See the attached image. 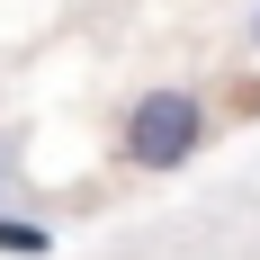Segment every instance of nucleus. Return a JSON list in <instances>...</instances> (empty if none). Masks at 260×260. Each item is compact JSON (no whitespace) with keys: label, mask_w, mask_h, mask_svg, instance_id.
Listing matches in <instances>:
<instances>
[{"label":"nucleus","mask_w":260,"mask_h":260,"mask_svg":"<svg viewBox=\"0 0 260 260\" xmlns=\"http://www.w3.org/2000/svg\"><path fill=\"white\" fill-rule=\"evenodd\" d=\"M0 251H9V260H45V251H54V224H36V215H0Z\"/></svg>","instance_id":"obj_2"},{"label":"nucleus","mask_w":260,"mask_h":260,"mask_svg":"<svg viewBox=\"0 0 260 260\" xmlns=\"http://www.w3.org/2000/svg\"><path fill=\"white\" fill-rule=\"evenodd\" d=\"M207 144V99L198 90H144L126 108V161L135 171H180Z\"/></svg>","instance_id":"obj_1"},{"label":"nucleus","mask_w":260,"mask_h":260,"mask_svg":"<svg viewBox=\"0 0 260 260\" xmlns=\"http://www.w3.org/2000/svg\"><path fill=\"white\" fill-rule=\"evenodd\" d=\"M251 54H260V9H251Z\"/></svg>","instance_id":"obj_3"},{"label":"nucleus","mask_w":260,"mask_h":260,"mask_svg":"<svg viewBox=\"0 0 260 260\" xmlns=\"http://www.w3.org/2000/svg\"><path fill=\"white\" fill-rule=\"evenodd\" d=\"M0 188H9V153H0Z\"/></svg>","instance_id":"obj_4"}]
</instances>
